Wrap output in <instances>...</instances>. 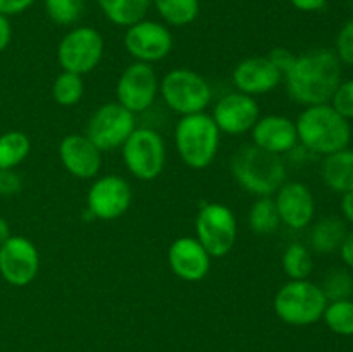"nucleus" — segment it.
<instances>
[{
	"mask_svg": "<svg viewBox=\"0 0 353 352\" xmlns=\"http://www.w3.org/2000/svg\"><path fill=\"white\" fill-rule=\"evenodd\" d=\"M283 79L296 104L305 107L330 104L341 83V61L331 48H314L296 55Z\"/></svg>",
	"mask_w": 353,
	"mask_h": 352,
	"instance_id": "obj_1",
	"label": "nucleus"
},
{
	"mask_svg": "<svg viewBox=\"0 0 353 352\" xmlns=\"http://www.w3.org/2000/svg\"><path fill=\"white\" fill-rule=\"evenodd\" d=\"M295 124L300 144L323 157L348 148L352 141L350 121L338 114L330 104L305 107Z\"/></svg>",
	"mask_w": 353,
	"mask_h": 352,
	"instance_id": "obj_2",
	"label": "nucleus"
},
{
	"mask_svg": "<svg viewBox=\"0 0 353 352\" xmlns=\"http://www.w3.org/2000/svg\"><path fill=\"white\" fill-rule=\"evenodd\" d=\"M231 173L238 185L257 197H272L286 183V166L281 155L257 145H243L231 159Z\"/></svg>",
	"mask_w": 353,
	"mask_h": 352,
	"instance_id": "obj_3",
	"label": "nucleus"
},
{
	"mask_svg": "<svg viewBox=\"0 0 353 352\" xmlns=\"http://www.w3.org/2000/svg\"><path fill=\"white\" fill-rule=\"evenodd\" d=\"M174 141L179 157L188 168L205 169L219 150L221 131L210 114H188L176 124Z\"/></svg>",
	"mask_w": 353,
	"mask_h": 352,
	"instance_id": "obj_4",
	"label": "nucleus"
},
{
	"mask_svg": "<svg viewBox=\"0 0 353 352\" xmlns=\"http://www.w3.org/2000/svg\"><path fill=\"white\" fill-rule=\"evenodd\" d=\"M327 299L321 285L309 280H292L278 290L274 311L281 321L293 326H307L323 317Z\"/></svg>",
	"mask_w": 353,
	"mask_h": 352,
	"instance_id": "obj_5",
	"label": "nucleus"
},
{
	"mask_svg": "<svg viewBox=\"0 0 353 352\" xmlns=\"http://www.w3.org/2000/svg\"><path fill=\"white\" fill-rule=\"evenodd\" d=\"M161 93L165 106L181 116L203 113L212 100V88L192 69H172L162 78Z\"/></svg>",
	"mask_w": 353,
	"mask_h": 352,
	"instance_id": "obj_6",
	"label": "nucleus"
},
{
	"mask_svg": "<svg viewBox=\"0 0 353 352\" xmlns=\"http://www.w3.org/2000/svg\"><path fill=\"white\" fill-rule=\"evenodd\" d=\"M105 50L102 33L92 26H78L62 37L57 47V61L62 71L88 75L100 64Z\"/></svg>",
	"mask_w": 353,
	"mask_h": 352,
	"instance_id": "obj_7",
	"label": "nucleus"
},
{
	"mask_svg": "<svg viewBox=\"0 0 353 352\" xmlns=\"http://www.w3.org/2000/svg\"><path fill=\"white\" fill-rule=\"evenodd\" d=\"M123 159L128 171L141 182L161 176L165 166V144L152 128H134L123 145Z\"/></svg>",
	"mask_w": 353,
	"mask_h": 352,
	"instance_id": "obj_8",
	"label": "nucleus"
},
{
	"mask_svg": "<svg viewBox=\"0 0 353 352\" xmlns=\"http://www.w3.org/2000/svg\"><path fill=\"white\" fill-rule=\"evenodd\" d=\"M195 231L196 240L203 245L210 257H224L236 242V217L224 204H205L196 214Z\"/></svg>",
	"mask_w": 353,
	"mask_h": 352,
	"instance_id": "obj_9",
	"label": "nucleus"
},
{
	"mask_svg": "<svg viewBox=\"0 0 353 352\" xmlns=\"http://www.w3.org/2000/svg\"><path fill=\"white\" fill-rule=\"evenodd\" d=\"M134 128V114L119 102H109L93 113L85 135L100 152H110L123 147Z\"/></svg>",
	"mask_w": 353,
	"mask_h": 352,
	"instance_id": "obj_10",
	"label": "nucleus"
},
{
	"mask_svg": "<svg viewBox=\"0 0 353 352\" xmlns=\"http://www.w3.org/2000/svg\"><path fill=\"white\" fill-rule=\"evenodd\" d=\"M159 92L157 75L147 62L134 61L119 76L116 85L117 102L130 113L140 114L154 104Z\"/></svg>",
	"mask_w": 353,
	"mask_h": 352,
	"instance_id": "obj_11",
	"label": "nucleus"
},
{
	"mask_svg": "<svg viewBox=\"0 0 353 352\" xmlns=\"http://www.w3.org/2000/svg\"><path fill=\"white\" fill-rule=\"evenodd\" d=\"M172 35L164 24L157 21L141 19L131 24L124 35V47L128 54L138 62H159L172 50Z\"/></svg>",
	"mask_w": 353,
	"mask_h": 352,
	"instance_id": "obj_12",
	"label": "nucleus"
},
{
	"mask_svg": "<svg viewBox=\"0 0 353 352\" xmlns=\"http://www.w3.org/2000/svg\"><path fill=\"white\" fill-rule=\"evenodd\" d=\"M133 190L130 183L117 175H107L95 179L86 195V207L93 217L114 221L123 216L131 206Z\"/></svg>",
	"mask_w": 353,
	"mask_h": 352,
	"instance_id": "obj_13",
	"label": "nucleus"
},
{
	"mask_svg": "<svg viewBox=\"0 0 353 352\" xmlns=\"http://www.w3.org/2000/svg\"><path fill=\"white\" fill-rule=\"evenodd\" d=\"M40 254L37 245L26 237L10 235L0 245V275L9 285L26 286L37 278Z\"/></svg>",
	"mask_w": 353,
	"mask_h": 352,
	"instance_id": "obj_14",
	"label": "nucleus"
},
{
	"mask_svg": "<svg viewBox=\"0 0 353 352\" xmlns=\"http://www.w3.org/2000/svg\"><path fill=\"white\" fill-rule=\"evenodd\" d=\"M259 117H261V107L255 97L241 92L221 97L212 110V119L221 133L233 135V137L252 131Z\"/></svg>",
	"mask_w": 353,
	"mask_h": 352,
	"instance_id": "obj_15",
	"label": "nucleus"
},
{
	"mask_svg": "<svg viewBox=\"0 0 353 352\" xmlns=\"http://www.w3.org/2000/svg\"><path fill=\"white\" fill-rule=\"evenodd\" d=\"M276 207L279 219L292 230H303L309 226L316 214V200L307 185L300 182L283 183L276 192Z\"/></svg>",
	"mask_w": 353,
	"mask_h": 352,
	"instance_id": "obj_16",
	"label": "nucleus"
},
{
	"mask_svg": "<svg viewBox=\"0 0 353 352\" xmlns=\"http://www.w3.org/2000/svg\"><path fill=\"white\" fill-rule=\"evenodd\" d=\"M59 157L65 171L79 179L93 178L102 168V152L86 135L71 133L62 138Z\"/></svg>",
	"mask_w": 353,
	"mask_h": 352,
	"instance_id": "obj_17",
	"label": "nucleus"
},
{
	"mask_svg": "<svg viewBox=\"0 0 353 352\" xmlns=\"http://www.w3.org/2000/svg\"><path fill=\"white\" fill-rule=\"evenodd\" d=\"M210 254L196 238L181 237L169 247L168 261L172 273L185 282H200L210 271Z\"/></svg>",
	"mask_w": 353,
	"mask_h": 352,
	"instance_id": "obj_18",
	"label": "nucleus"
},
{
	"mask_svg": "<svg viewBox=\"0 0 353 352\" xmlns=\"http://www.w3.org/2000/svg\"><path fill=\"white\" fill-rule=\"evenodd\" d=\"M281 81L283 72L272 64L268 55L243 59L233 71V83L238 92L250 97L272 92Z\"/></svg>",
	"mask_w": 353,
	"mask_h": 352,
	"instance_id": "obj_19",
	"label": "nucleus"
},
{
	"mask_svg": "<svg viewBox=\"0 0 353 352\" xmlns=\"http://www.w3.org/2000/svg\"><path fill=\"white\" fill-rule=\"evenodd\" d=\"M252 141L259 148L271 154H286L299 144L295 121L286 116H279V114L259 117V121L252 128Z\"/></svg>",
	"mask_w": 353,
	"mask_h": 352,
	"instance_id": "obj_20",
	"label": "nucleus"
},
{
	"mask_svg": "<svg viewBox=\"0 0 353 352\" xmlns=\"http://www.w3.org/2000/svg\"><path fill=\"white\" fill-rule=\"evenodd\" d=\"M321 176L327 188L336 193L353 192V150L343 148L326 155L321 162Z\"/></svg>",
	"mask_w": 353,
	"mask_h": 352,
	"instance_id": "obj_21",
	"label": "nucleus"
},
{
	"mask_svg": "<svg viewBox=\"0 0 353 352\" xmlns=\"http://www.w3.org/2000/svg\"><path fill=\"white\" fill-rule=\"evenodd\" d=\"M347 233V223L343 219L336 216L323 217L314 224L312 231H310V247L319 254L340 251Z\"/></svg>",
	"mask_w": 353,
	"mask_h": 352,
	"instance_id": "obj_22",
	"label": "nucleus"
},
{
	"mask_svg": "<svg viewBox=\"0 0 353 352\" xmlns=\"http://www.w3.org/2000/svg\"><path fill=\"white\" fill-rule=\"evenodd\" d=\"M103 16L116 26L130 28L145 19L152 0H97Z\"/></svg>",
	"mask_w": 353,
	"mask_h": 352,
	"instance_id": "obj_23",
	"label": "nucleus"
},
{
	"mask_svg": "<svg viewBox=\"0 0 353 352\" xmlns=\"http://www.w3.org/2000/svg\"><path fill=\"white\" fill-rule=\"evenodd\" d=\"M162 19L176 28L192 24L199 17V0H152Z\"/></svg>",
	"mask_w": 353,
	"mask_h": 352,
	"instance_id": "obj_24",
	"label": "nucleus"
},
{
	"mask_svg": "<svg viewBox=\"0 0 353 352\" xmlns=\"http://www.w3.org/2000/svg\"><path fill=\"white\" fill-rule=\"evenodd\" d=\"M31 141L23 131H7L0 135V169H14L28 157Z\"/></svg>",
	"mask_w": 353,
	"mask_h": 352,
	"instance_id": "obj_25",
	"label": "nucleus"
},
{
	"mask_svg": "<svg viewBox=\"0 0 353 352\" xmlns=\"http://www.w3.org/2000/svg\"><path fill=\"white\" fill-rule=\"evenodd\" d=\"M248 223L254 233L257 235H271L281 224L279 219L278 207L272 197H259L252 206L248 214Z\"/></svg>",
	"mask_w": 353,
	"mask_h": 352,
	"instance_id": "obj_26",
	"label": "nucleus"
},
{
	"mask_svg": "<svg viewBox=\"0 0 353 352\" xmlns=\"http://www.w3.org/2000/svg\"><path fill=\"white\" fill-rule=\"evenodd\" d=\"M324 323L333 333L352 337L353 335V300H331L323 314Z\"/></svg>",
	"mask_w": 353,
	"mask_h": 352,
	"instance_id": "obj_27",
	"label": "nucleus"
},
{
	"mask_svg": "<svg viewBox=\"0 0 353 352\" xmlns=\"http://www.w3.org/2000/svg\"><path fill=\"white\" fill-rule=\"evenodd\" d=\"M283 269L292 280H309L314 271V259L302 244H292L283 254Z\"/></svg>",
	"mask_w": 353,
	"mask_h": 352,
	"instance_id": "obj_28",
	"label": "nucleus"
},
{
	"mask_svg": "<svg viewBox=\"0 0 353 352\" xmlns=\"http://www.w3.org/2000/svg\"><path fill=\"white\" fill-rule=\"evenodd\" d=\"M83 93H85L83 78L74 72L62 71L52 85V97L62 107L76 106L81 100Z\"/></svg>",
	"mask_w": 353,
	"mask_h": 352,
	"instance_id": "obj_29",
	"label": "nucleus"
},
{
	"mask_svg": "<svg viewBox=\"0 0 353 352\" xmlns=\"http://www.w3.org/2000/svg\"><path fill=\"white\" fill-rule=\"evenodd\" d=\"M85 9V0H45V12L59 26L76 23Z\"/></svg>",
	"mask_w": 353,
	"mask_h": 352,
	"instance_id": "obj_30",
	"label": "nucleus"
},
{
	"mask_svg": "<svg viewBox=\"0 0 353 352\" xmlns=\"http://www.w3.org/2000/svg\"><path fill=\"white\" fill-rule=\"evenodd\" d=\"M327 302L350 299L353 295V276L347 269H333L321 285Z\"/></svg>",
	"mask_w": 353,
	"mask_h": 352,
	"instance_id": "obj_31",
	"label": "nucleus"
},
{
	"mask_svg": "<svg viewBox=\"0 0 353 352\" xmlns=\"http://www.w3.org/2000/svg\"><path fill=\"white\" fill-rule=\"evenodd\" d=\"M330 106L345 119H353V78L341 81L330 100Z\"/></svg>",
	"mask_w": 353,
	"mask_h": 352,
	"instance_id": "obj_32",
	"label": "nucleus"
},
{
	"mask_svg": "<svg viewBox=\"0 0 353 352\" xmlns=\"http://www.w3.org/2000/svg\"><path fill=\"white\" fill-rule=\"evenodd\" d=\"M334 52L341 64L352 66L353 68V17L341 26L338 31L336 43H334Z\"/></svg>",
	"mask_w": 353,
	"mask_h": 352,
	"instance_id": "obj_33",
	"label": "nucleus"
},
{
	"mask_svg": "<svg viewBox=\"0 0 353 352\" xmlns=\"http://www.w3.org/2000/svg\"><path fill=\"white\" fill-rule=\"evenodd\" d=\"M23 188V179L14 169H0V195H16Z\"/></svg>",
	"mask_w": 353,
	"mask_h": 352,
	"instance_id": "obj_34",
	"label": "nucleus"
},
{
	"mask_svg": "<svg viewBox=\"0 0 353 352\" xmlns=\"http://www.w3.org/2000/svg\"><path fill=\"white\" fill-rule=\"evenodd\" d=\"M268 57L271 59L272 64H274L276 68H278L279 71L283 72V78H285L286 71H288V69L292 68V64H293V61H295L296 55L293 54L292 50H288V48L276 47V48H272L271 52H269Z\"/></svg>",
	"mask_w": 353,
	"mask_h": 352,
	"instance_id": "obj_35",
	"label": "nucleus"
},
{
	"mask_svg": "<svg viewBox=\"0 0 353 352\" xmlns=\"http://www.w3.org/2000/svg\"><path fill=\"white\" fill-rule=\"evenodd\" d=\"M37 0H0V14L3 16H16L30 9Z\"/></svg>",
	"mask_w": 353,
	"mask_h": 352,
	"instance_id": "obj_36",
	"label": "nucleus"
},
{
	"mask_svg": "<svg viewBox=\"0 0 353 352\" xmlns=\"http://www.w3.org/2000/svg\"><path fill=\"white\" fill-rule=\"evenodd\" d=\"M295 9L302 10V12H317V10L324 9L327 0H290Z\"/></svg>",
	"mask_w": 353,
	"mask_h": 352,
	"instance_id": "obj_37",
	"label": "nucleus"
},
{
	"mask_svg": "<svg viewBox=\"0 0 353 352\" xmlns=\"http://www.w3.org/2000/svg\"><path fill=\"white\" fill-rule=\"evenodd\" d=\"M12 38V26H10L9 17L0 14V52L6 50Z\"/></svg>",
	"mask_w": 353,
	"mask_h": 352,
	"instance_id": "obj_38",
	"label": "nucleus"
},
{
	"mask_svg": "<svg viewBox=\"0 0 353 352\" xmlns=\"http://www.w3.org/2000/svg\"><path fill=\"white\" fill-rule=\"evenodd\" d=\"M340 254H341V259H343L345 264H347L348 268L353 269V228L348 231L347 237H345L343 244H341V247H340Z\"/></svg>",
	"mask_w": 353,
	"mask_h": 352,
	"instance_id": "obj_39",
	"label": "nucleus"
},
{
	"mask_svg": "<svg viewBox=\"0 0 353 352\" xmlns=\"http://www.w3.org/2000/svg\"><path fill=\"white\" fill-rule=\"evenodd\" d=\"M341 216H343L345 223L352 224L353 226V192L343 193L341 195Z\"/></svg>",
	"mask_w": 353,
	"mask_h": 352,
	"instance_id": "obj_40",
	"label": "nucleus"
},
{
	"mask_svg": "<svg viewBox=\"0 0 353 352\" xmlns=\"http://www.w3.org/2000/svg\"><path fill=\"white\" fill-rule=\"evenodd\" d=\"M9 237H10L9 223H7V221L3 219L2 216H0V245H2L3 242H6Z\"/></svg>",
	"mask_w": 353,
	"mask_h": 352,
	"instance_id": "obj_41",
	"label": "nucleus"
}]
</instances>
